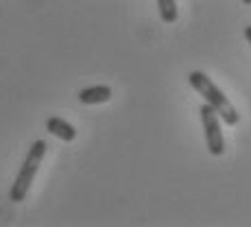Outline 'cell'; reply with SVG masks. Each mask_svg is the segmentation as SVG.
Instances as JSON below:
<instances>
[{
    "label": "cell",
    "instance_id": "1",
    "mask_svg": "<svg viewBox=\"0 0 251 227\" xmlns=\"http://www.w3.org/2000/svg\"><path fill=\"white\" fill-rule=\"evenodd\" d=\"M188 83H190L192 88H195L201 96H203L205 103H210L212 107H214L216 112H219L221 120H223L225 125H229V127L238 125L240 116H238V112H236V107L229 103L227 96H225L223 92L216 88L214 81H212L210 76L205 75V72H199V70L190 72V75H188Z\"/></svg>",
    "mask_w": 251,
    "mask_h": 227
},
{
    "label": "cell",
    "instance_id": "2",
    "mask_svg": "<svg viewBox=\"0 0 251 227\" xmlns=\"http://www.w3.org/2000/svg\"><path fill=\"white\" fill-rule=\"evenodd\" d=\"M46 149H48V144L44 140H35V142L31 144V149H28L26 157H24V162L20 166V173L16 175V181H13L11 190H9V199H11L13 203H22V201L26 199L28 190H31V183L35 179L37 171H40L42 159L46 155Z\"/></svg>",
    "mask_w": 251,
    "mask_h": 227
},
{
    "label": "cell",
    "instance_id": "3",
    "mask_svg": "<svg viewBox=\"0 0 251 227\" xmlns=\"http://www.w3.org/2000/svg\"><path fill=\"white\" fill-rule=\"evenodd\" d=\"M201 114V123H203V131H205V144L210 155L219 157L225 153V138L223 131H221V116L212 107L210 103H203L199 109Z\"/></svg>",
    "mask_w": 251,
    "mask_h": 227
},
{
    "label": "cell",
    "instance_id": "4",
    "mask_svg": "<svg viewBox=\"0 0 251 227\" xmlns=\"http://www.w3.org/2000/svg\"><path fill=\"white\" fill-rule=\"evenodd\" d=\"M112 99V88L109 85H90L79 92V101L83 105H100Z\"/></svg>",
    "mask_w": 251,
    "mask_h": 227
},
{
    "label": "cell",
    "instance_id": "5",
    "mask_svg": "<svg viewBox=\"0 0 251 227\" xmlns=\"http://www.w3.org/2000/svg\"><path fill=\"white\" fill-rule=\"evenodd\" d=\"M46 131L52 133L55 138L64 140V142H72V140L76 138V129L72 127L68 120L57 118V116H55V118H48L46 120Z\"/></svg>",
    "mask_w": 251,
    "mask_h": 227
},
{
    "label": "cell",
    "instance_id": "6",
    "mask_svg": "<svg viewBox=\"0 0 251 227\" xmlns=\"http://www.w3.org/2000/svg\"><path fill=\"white\" fill-rule=\"evenodd\" d=\"M157 9H160L162 22H166V24L177 22V16H179V11H177V0H157Z\"/></svg>",
    "mask_w": 251,
    "mask_h": 227
},
{
    "label": "cell",
    "instance_id": "7",
    "mask_svg": "<svg viewBox=\"0 0 251 227\" xmlns=\"http://www.w3.org/2000/svg\"><path fill=\"white\" fill-rule=\"evenodd\" d=\"M245 37H247V42H249V44H251V24H249V26H247V28H245Z\"/></svg>",
    "mask_w": 251,
    "mask_h": 227
},
{
    "label": "cell",
    "instance_id": "8",
    "mask_svg": "<svg viewBox=\"0 0 251 227\" xmlns=\"http://www.w3.org/2000/svg\"><path fill=\"white\" fill-rule=\"evenodd\" d=\"M243 2H245V4H251V0H243Z\"/></svg>",
    "mask_w": 251,
    "mask_h": 227
}]
</instances>
